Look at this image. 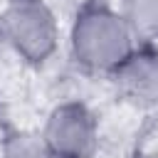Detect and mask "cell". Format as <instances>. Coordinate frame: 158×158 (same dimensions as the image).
I'll return each mask as SVG.
<instances>
[{
  "label": "cell",
  "mask_w": 158,
  "mask_h": 158,
  "mask_svg": "<svg viewBox=\"0 0 158 158\" xmlns=\"http://www.w3.org/2000/svg\"><path fill=\"white\" fill-rule=\"evenodd\" d=\"M57 158H96L101 148V123L96 111L81 99L57 101L40 128Z\"/></svg>",
  "instance_id": "cell-3"
},
{
  "label": "cell",
  "mask_w": 158,
  "mask_h": 158,
  "mask_svg": "<svg viewBox=\"0 0 158 158\" xmlns=\"http://www.w3.org/2000/svg\"><path fill=\"white\" fill-rule=\"evenodd\" d=\"M116 96L133 109H158V44L138 42L123 64L109 77Z\"/></svg>",
  "instance_id": "cell-4"
},
{
  "label": "cell",
  "mask_w": 158,
  "mask_h": 158,
  "mask_svg": "<svg viewBox=\"0 0 158 158\" xmlns=\"http://www.w3.org/2000/svg\"><path fill=\"white\" fill-rule=\"evenodd\" d=\"M118 7L138 42L158 44V0H118Z\"/></svg>",
  "instance_id": "cell-6"
},
{
  "label": "cell",
  "mask_w": 158,
  "mask_h": 158,
  "mask_svg": "<svg viewBox=\"0 0 158 158\" xmlns=\"http://www.w3.org/2000/svg\"><path fill=\"white\" fill-rule=\"evenodd\" d=\"M138 37L111 0H81L67 27L72 64L89 77H111L136 49Z\"/></svg>",
  "instance_id": "cell-1"
},
{
  "label": "cell",
  "mask_w": 158,
  "mask_h": 158,
  "mask_svg": "<svg viewBox=\"0 0 158 158\" xmlns=\"http://www.w3.org/2000/svg\"><path fill=\"white\" fill-rule=\"evenodd\" d=\"M2 22L7 52L27 67H44L62 47V25L49 0H5Z\"/></svg>",
  "instance_id": "cell-2"
},
{
  "label": "cell",
  "mask_w": 158,
  "mask_h": 158,
  "mask_svg": "<svg viewBox=\"0 0 158 158\" xmlns=\"http://www.w3.org/2000/svg\"><path fill=\"white\" fill-rule=\"evenodd\" d=\"M0 158H57L40 131L10 128L0 143Z\"/></svg>",
  "instance_id": "cell-5"
},
{
  "label": "cell",
  "mask_w": 158,
  "mask_h": 158,
  "mask_svg": "<svg viewBox=\"0 0 158 158\" xmlns=\"http://www.w3.org/2000/svg\"><path fill=\"white\" fill-rule=\"evenodd\" d=\"M7 52V37H5V22H2V10H0V57Z\"/></svg>",
  "instance_id": "cell-7"
}]
</instances>
